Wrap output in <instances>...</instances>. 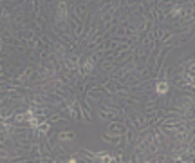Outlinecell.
Masks as SVG:
<instances>
[{
    "label": "cell",
    "instance_id": "1",
    "mask_svg": "<svg viewBox=\"0 0 195 163\" xmlns=\"http://www.w3.org/2000/svg\"><path fill=\"white\" fill-rule=\"evenodd\" d=\"M155 91H157L159 94H165V92H168V83H165V82L157 83V87H155Z\"/></svg>",
    "mask_w": 195,
    "mask_h": 163
}]
</instances>
